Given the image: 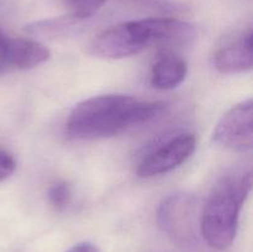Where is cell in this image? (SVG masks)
Instances as JSON below:
<instances>
[{
    "mask_svg": "<svg viewBox=\"0 0 253 252\" xmlns=\"http://www.w3.org/2000/svg\"><path fill=\"white\" fill-rule=\"evenodd\" d=\"M161 101H143L123 94H106L77 104L66 124L69 138L100 140L120 135L132 126L148 123L165 110Z\"/></svg>",
    "mask_w": 253,
    "mask_h": 252,
    "instance_id": "obj_1",
    "label": "cell"
},
{
    "mask_svg": "<svg viewBox=\"0 0 253 252\" xmlns=\"http://www.w3.org/2000/svg\"><path fill=\"white\" fill-rule=\"evenodd\" d=\"M195 29L189 22L173 17H150L121 22L105 30L90 44L93 56L120 59L141 53L152 44L177 47L192 42Z\"/></svg>",
    "mask_w": 253,
    "mask_h": 252,
    "instance_id": "obj_2",
    "label": "cell"
},
{
    "mask_svg": "<svg viewBox=\"0 0 253 252\" xmlns=\"http://www.w3.org/2000/svg\"><path fill=\"white\" fill-rule=\"evenodd\" d=\"M252 188V173L225 177L212 188L200 215L199 229L209 246L230 247L236 236L241 208Z\"/></svg>",
    "mask_w": 253,
    "mask_h": 252,
    "instance_id": "obj_3",
    "label": "cell"
},
{
    "mask_svg": "<svg viewBox=\"0 0 253 252\" xmlns=\"http://www.w3.org/2000/svg\"><path fill=\"white\" fill-rule=\"evenodd\" d=\"M157 222L163 232L180 244L192 242L197 232V205L183 193L163 199L157 211Z\"/></svg>",
    "mask_w": 253,
    "mask_h": 252,
    "instance_id": "obj_4",
    "label": "cell"
},
{
    "mask_svg": "<svg viewBox=\"0 0 253 252\" xmlns=\"http://www.w3.org/2000/svg\"><path fill=\"white\" fill-rule=\"evenodd\" d=\"M216 145L236 151L251 150L253 145V101H241L226 111L212 132Z\"/></svg>",
    "mask_w": 253,
    "mask_h": 252,
    "instance_id": "obj_5",
    "label": "cell"
},
{
    "mask_svg": "<svg viewBox=\"0 0 253 252\" xmlns=\"http://www.w3.org/2000/svg\"><path fill=\"white\" fill-rule=\"evenodd\" d=\"M197 140L192 133H183L170 138L148 153L137 166V174L142 178L165 174L179 167L194 153Z\"/></svg>",
    "mask_w": 253,
    "mask_h": 252,
    "instance_id": "obj_6",
    "label": "cell"
},
{
    "mask_svg": "<svg viewBox=\"0 0 253 252\" xmlns=\"http://www.w3.org/2000/svg\"><path fill=\"white\" fill-rule=\"evenodd\" d=\"M252 30L235 41L217 49L212 57L215 69L221 74H239L252 69L253 59Z\"/></svg>",
    "mask_w": 253,
    "mask_h": 252,
    "instance_id": "obj_7",
    "label": "cell"
},
{
    "mask_svg": "<svg viewBox=\"0 0 253 252\" xmlns=\"http://www.w3.org/2000/svg\"><path fill=\"white\" fill-rule=\"evenodd\" d=\"M188 73V64L173 52H165L157 58L151 71V84L160 90H169L184 81Z\"/></svg>",
    "mask_w": 253,
    "mask_h": 252,
    "instance_id": "obj_8",
    "label": "cell"
},
{
    "mask_svg": "<svg viewBox=\"0 0 253 252\" xmlns=\"http://www.w3.org/2000/svg\"><path fill=\"white\" fill-rule=\"evenodd\" d=\"M51 57L48 48L34 40L9 37L10 71L31 69L47 62Z\"/></svg>",
    "mask_w": 253,
    "mask_h": 252,
    "instance_id": "obj_9",
    "label": "cell"
},
{
    "mask_svg": "<svg viewBox=\"0 0 253 252\" xmlns=\"http://www.w3.org/2000/svg\"><path fill=\"white\" fill-rule=\"evenodd\" d=\"M47 198L53 209H56L57 211H62L71 204V187L68 185V183L63 182V180L53 183L47 190Z\"/></svg>",
    "mask_w": 253,
    "mask_h": 252,
    "instance_id": "obj_10",
    "label": "cell"
},
{
    "mask_svg": "<svg viewBox=\"0 0 253 252\" xmlns=\"http://www.w3.org/2000/svg\"><path fill=\"white\" fill-rule=\"evenodd\" d=\"M106 1L108 0H66L71 11V16L78 21L93 16Z\"/></svg>",
    "mask_w": 253,
    "mask_h": 252,
    "instance_id": "obj_11",
    "label": "cell"
},
{
    "mask_svg": "<svg viewBox=\"0 0 253 252\" xmlns=\"http://www.w3.org/2000/svg\"><path fill=\"white\" fill-rule=\"evenodd\" d=\"M16 168L15 158L9 151L0 148V183L10 177Z\"/></svg>",
    "mask_w": 253,
    "mask_h": 252,
    "instance_id": "obj_12",
    "label": "cell"
},
{
    "mask_svg": "<svg viewBox=\"0 0 253 252\" xmlns=\"http://www.w3.org/2000/svg\"><path fill=\"white\" fill-rule=\"evenodd\" d=\"M9 37L0 29V74L10 71L9 66Z\"/></svg>",
    "mask_w": 253,
    "mask_h": 252,
    "instance_id": "obj_13",
    "label": "cell"
},
{
    "mask_svg": "<svg viewBox=\"0 0 253 252\" xmlns=\"http://www.w3.org/2000/svg\"><path fill=\"white\" fill-rule=\"evenodd\" d=\"M66 252H100V250L91 242H79L67 250Z\"/></svg>",
    "mask_w": 253,
    "mask_h": 252,
    "instance_id": "obj_14",
    "label": "cell"
}]
</instances>
